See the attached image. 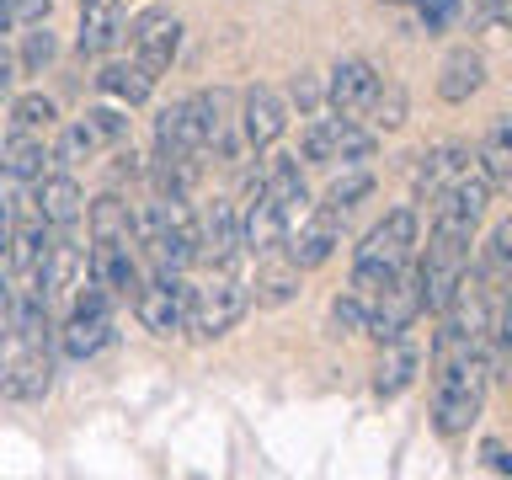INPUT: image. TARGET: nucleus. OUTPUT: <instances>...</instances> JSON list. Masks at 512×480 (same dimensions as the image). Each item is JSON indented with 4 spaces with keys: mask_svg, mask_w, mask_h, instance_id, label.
Listing matches in <instances>:
<instances>
[{
    "mask_svg": "<svg viewBox=\"0 0 512 480\" xmlns=\"http://www.w3.org/2000/svg\"><path fill=\"white\" fill-rule=\"evenodd\" d=\"M11 86H16V54L0 48V96H11Z\"/></svg>",
    "mask_w": 512,
    "mask_h": 480,
    "instance_id": "nucleus-41",
    "label": "nucleus"
},
{
    "mask_svg": "<svg viewBox=\"0 0 512 480\" xmlns=\"http://www.w3.org/2000/svg\"><path fill=\"white\" fill-rule=\"evenodd\" d=\"M16 214H22V182H11V176H0V230H11Z\"/></svg>",
    "mask_w": 512,
    "mask_h": 480,
    "instance_id": "nucleus-37",
    "label": "nucleus"
},
{
    "mask_svg": "<svg viewBox=\"0 0 512 480\" xmlns=\"http://www.w3.org/2000/svg\"><path fill=\"white\" fill-rule=\"evenodd\" d=\"M27 208H32V219L48 224V230H70V224L86 214V192H80V182L70 171H43L27 192Z\"/></svg>",
    "mask_w": 512,
    "mask_h": 480,
    "instance_id": "nucleus-13",
    "label": "nucleus"
},
{
    "mask_svg": "<svg viewBox=\"0 0 512 480\" xmlns=\"http://www.w3.org/2000/svg\"><path fill=\"white\" fill-rule=\"evenodd\" d=\"M480 464H486L491 475H512V459H507V443L502 438H486L480 443Z\"/></svg>",
    "mask_w": 512,
    "mask_h": 480,
    "instance_id": "nucleus-38",
    "label": "nucleus"
},
{
    "mask_svg": "<svg viewBox=\"0 0 512 480\" xmlns=\"http://www.w3.org/2000/svg\"><path fill=\"white\" fill-rule=\"evenodd\" d=\"M54 123H59V107L43 91H27L11 102V134H54Z\"/></svg>",
    "mask_w": 512,
    "mask_h": 480,
    "instance_id": "nucleus-30",
    "label": "nucleus"
},
{
    "mask_svg": "<svg viewBox=\"0 0 512 480\" xmlns=\"http://www.w3.org/2000/svg\"><path fill=\"white\" fill-rule=\"evenodd\" d=\"M342 123L347 118H310V128H304L299 139V155L310 160V166H336V150H342Z\"/></svg>",
    "mask_w": 512,
    "mask_h": 480,
    "instance_id": "nucleus-29",
    "label": "nucleus"
},
{
    "mask_svg": "<svg viewBox=\"0 0 512 480\" xmlns=\"http://www.w3.org/2000/svg\"><path fill=\"white\" fill-rule=\"evenodd\" d=\"M48 166H54V144H48V134H6V150H0V176L32 187Z\"/></svg>",
    "mask_w": 512,
    "mask_h": 480,
    "instance_id": "nucleus-21",
    "label": "nucleus"
},
{
    "mask_svg": "<svg viewBox=\"0 0 512 480\" xmlns=\"http://www.w3.org/2000/svg\"><path fill=\"white\" fill-rule=\"evenodd\" d=\"M123 38L134 43V64H144L150 75H166L176 64V54H182V22H176L171 11H160V6L134 16Z\"/></svg>",
    "mask_w": 512,
    "mask_h": 480,
    "instance_id": "nucleus-10",
    "label": "nucleus"
},
{
    "mask_svg": "<svg viewBox=\"0 0 512 480\" xmlns=\"http://www.w3.org/2000/svg\"><path fill=\"white\" fill-rule=\"evenodd\" d=\"M470 150L464 144H438V150H427L422 160H416V176H411V187H416V203H432L438 192L454 182V176L470 166Z\"/></svg>",
    "mask_w": 512,
    "mask_h": 480,
    "instance_id": "nucleus-22",
    "label": "nucleus"
},
{
    "mask_svg": "<svg viewBox=\"0 0 512 480\" xmlns=\"http://www.w3.org/2000/svg\"><path fill=\"white\" fill-rule=\"evenodd\" d=\"M235 224H240V251L256 256V262H262V256H278L283 240H288V214L262 192V176L246 182V198H240V208H235Z\"/></svg>",
    "mask_w": 512,
    "mask_h": 480,
    "instance_id": "nucleus-7",
    "label": "nucleus"
},
{
    "mask_svg": "<svg viewBox=\"0 0 512 480\" xmlns=\"http://www.w3.org/2000/svg\"><path fill=\"white\" fill-rule=\"evenodd\" d=\"M128 32V11L123 0H86V11H80V27H75V48L80 54H112V48L123 43Z\"/></svg>",
    "mask_w": 512,
    "mask_h": 480,
    "instance_id": "nucleus-18",
    "label": "nucleus"
},
{
    "mask_svg": "<svg viewBox=\"0 0 512 480\" xmlns=\"http://www.w3.org/2000/svg\"><path fill=\"white\" fill-rule=\"evenodd\" d=\"M374 160V134H363L358 123H342V150H336V166H363Z\"/></svg>",
    "mask_w": 512,
    "mask_h": 480,
    "instance_id": "nucleus-35",
    "label": "nucleus"
},
{
    "mask_svg": "<svg viewBox=\"0 0 512 480\" xmlns=\"http://www.w3.org/2000/svg\"><path fill=\"white\" fill-rule=\"evenodd\" d=\"M86 230H91V240H102V246H139L134 208H128L118 192H102V198L86 208Z\"/></svg>",
    "mask_w": 512,
    "mask_h": 480,
    "instance_id": "nucleus-24",
    "label": "nucleus"
},
{
    "mask_svg": "<svg viewBox=\"0 0 512 480\" xmlns=\"http://www.w3.org/2000/svg\"><path fill=\"white\" fill-rule=\"evenodd\" d=\"M155 150L160 155H203V134H198V118H192V102H171L155 112Z\"/></svg>",
    "mask_w": 512,
    "mask_h": 480,
    "instance_id": "nucleus-23",
    "label": "nucleus"
},
{
    "mask_svg": "<svg viewBox=\"0 0 512 480\" xmlns=\"http://www.w3.org/2000/svg\"><path fill=\"white\" fill-rule=\"evenodd\" d=\"M112 336H118V320H112V294H107V288H96V283H80L75 310H70V320H64V331H59L64 358L86 363L102 347H112Z\"/></svg>",
    "mask_w": 512,
    "mask_h": 480,
    "instance_id": "nucleus-4",
    "label": "nucleus"
},
{
    "mask_svg": "<svg viewBox=\"0 0 512 480\" xmlns=\"http://www.w3.org/2000/svg\"><path fill=\"white\" fill-rule=\"evenodd\" d=\"M342 214H331V208H304L299 214V224L288 230V240H283V256L294 262L299 272H315V267H326L331 256H336V246H342Z\"/></svg>",
    "mask_w": 512,
    "mask_h": 480,
    "instance_id": "nucleus-9",
    "label": "nucleus"
},
{
    "mask_svg": "<svg viewBox=\"0 0 512 480\" xmlns=\"http://www.w3.org/2000/svg\"><path fill=\"white\" fill-rule=\"evenodd\" d=\"M240 224H235V203H224V198H214L198 214V262H208L214 272H235V262H240Z\"/></svg>",
    "mask_w": 512,
    "mask_h": 480,
    "instance_id": "nucleus-14",
    "label": "nucleus"
},
{
    "mask_svg": "<svg viewBox=\"0 0 512 480\" xmlns=\"http://www.w3.org/2000/svg\"><path fill=\"white\" fill-rule=\"evenodd\" d=\"M155 80H160V75H150L144 64L128 59V64H107V70L96 75V86H102L112 102H123V107H144V102L155 96Z\"/></svg>",
    "mask_w": 512,
    "mask_h": 480,
    "instance_id": "nucleus-26",
    "label": "nucleus"
},
{
    "mask_svg": "<svg viewBox=\"0 0 512 480\" xmlns=\"http://www.w3.org/2000/svg\"><path fill=\"white\" fill-rule=\"evenodd\" d=\"M118 144H128V112H118V107H91L86 118H80L70 134L59 139L54 160H59V166H80L86 155L118 150Z\"/></svg>",
    "mask_w": 512,
    "mask_h": 480,
    "instance_id": "nucleus-11",
    "label": "nucleus"
},
{
    "mask_svg": "<svg viewBox=\"0 0 512 480\" xmlns=\"http://www.w3.org/2000/svg\"><path fill=\"white\" fill-rule=\"evenodd\" d=\"M240 134H246V150H272L288 134V102L272 86H251L240 96Z\"/></svg>",
    "mask_w": 512,
    "mask_h": 480,
    "instance_id": "nucleus-15",
    "label": "nucleus"
},
{
    "mask_svg": "<svg viewBox=\"0 0 512 480\" xmlns=\"http://www.w3.org/2000/svg\"><path fill=\"white\" fill-rule=\"evenodd\" d=\"M347 176H336V182L326 187V203H320V208H331V214H352V208H358L363 198H368V192H374V176H368L363 166H342Z\"/></svg>",
    "mask_w": 512,
    "mask_h": 480,
    "instance_id": "nucleus-31",
    "label": "nucleus"
},
{
    "mask_svg": "<svg viewBox=\"0 0 512 480\" xmlns=\"http://www.w3.org/2000/svg\"><path fill=\"white\" fill-rule=\"evenodd\" d=\"M187 299H192V288L182 283V272H155L150 283L139 278L134 288V315L150 336H176V331H187Z\"/></svg>",
    "mask_w": 512,
    "mask_h": 480,
    "instance_id": "nucleus-8",
    "label": "nucleus"
},
{
    "mask_svg": "<svg viewBox=\"0 0 512 480\" xmlns=\"http://www.w3.org/2000/svg\"><path fill=\"white\" fill-rule=\"evenodd\" d=\"M86 283V246H75L70 230L64 235H48V251H43V267H38V294L54 304L59 294Z\"/></svg>",
    "mask_w": 512,
    "mask_h": 480,
    "instance_id": "nucleus-16",
    "label": "nucleus"
},
{
    "mask_svg": "<svg viewBox=\"0 0 512 480\" xmlns=\"http://www.w3.org/2000/svg\"><path fill=\"white\" fill-rule=\"evenodd\" d=\"M416 246H422V219H416V208L411 203L390 208V214L363 235V246L352 251V294H363V299L379 294V288L416 256Z\"/></svg>",
    "mask_w": 512,
    "mask_h": 480,
    "instance_id": "nucleus-2",
    "label": "nucleus"
},
{
    "mask_svg": "<svg viewBox=\"0 0 512 480\" xmlns=\"http://www.w3.org/2000/svg\"><path fill=\"white\" fill-rule=\"evenodd\" d=\"M502 379L491 363V347H459V352H432V427L438 438H464L480 411H486V390Z\"/></svg>",
    "mask_w": 512,
    "mask_h": 480,
    "instance_id": "nucleus-1",
    "label": "nucleus"
},
{
    "mask_svg": "<svg viewBox=\"0 0 512 480\" xmlns=\"http://www.w3.org/2000/svg\"><path fill=\"white\" fill-rule=\"evenodd\" d=\"M368 118H374L379 128H400V123H406V91H400V86H379Z\"/></svg>",
    "mask_w": 512,
    "mask_h": 480,
    "instance_id": "nucleus-34",
    "label": "nucleus"
},
{
    "mask_svg": "<svg viewBox=\"0 0 512 480\" xmlns=\"http://www.w3.org/2000/svg\"><path fill=\"white\" fill-rule=\"evenodd\" d=\"M379 363H374V395L379 400H395L400 390H411L416 374H422V347L406 342V336H390V342H379Z\"/></svg>",
    "mask_w": 512,
    "mask_h": 480,
    "instance_id": "nucleus-19",
    "label": "nucleus"
},
{
    "mask_svg": "<svg viewBox=\"0 0 512 480\" xmlns=\"http://www.w3.org/2000/svg\"><path fill=\"white\" fill-rule=\"evenodd\" d=\"M331 331H342V336L368 331V299L352 294V288H347L342 299H331Z\"/></svg>",
    "mask_w": 512,
    "mask_h": 480,
    "instance_id": "nucleus-33",
    "label": "nucleus"
},
{
    "mask_svg": "<svg viewBox=\"0 0 512 480\" xmlns=\"http://www.w3.org/2000/svg\"><path fill=\"white\" fill-rule=\"evenodd\" d=\"M6 16H11V27L48 22V0H6Z\"/></svg>",
    "mask_w": 512,
    "mask_h": 480,
    "instance_id": "nucleus-36",
    "label": "nucleus"
},
{
    "mask_svg": "<svg viewBox=\"0 0 512 480\" xmlns=\"http://www.w3.org/2000/svg\"><path fill=\"white\" fill-rule=\"evenodd\" d=\"M144 171H150V166L139 160V150H134V144H128V150L118 144V166H112V182H123V176H128V182H139Z\"/></svg>",
    "mask_w": 512,
    "mask_h": 480,
    "instance_id": "nucleus-39",
    "label": "nucleus"
},
{
    "mask_svg": "<svg viewBox=\"0 0 512 480\" xmlns=\"http://www.w3.org/2000/svg\"><path fill=\"white\" fill-rule=\"evenodd\" d=\"M262 192L288 214V230L299 224V214L310 208V187H304V171H299V155H272L267 171H262Z\"/></svg>",
    "mask_w": 512,
    "mask_h": 480,
    "instance_id": "nucleus-20",
    "label": "nucleus"
},
{
    "mask_svg": "<svg viewBox=\"0 0 512 480\" xmlns=\"http://www.w3.org/2000/svg\"><path fill=\"white\" fill-rule=\"evenodd\" d=\"M294 299H299V267L262 256V272H256V304H262V310H283V304H294Z\"/></svg>",
    "mask_w": 512,
    "mask_h": 480,
    "instance_id": "nucleus-27",
    "label": "nucleus"
},
{
    "mask_svg": "<svg viewBox=\"0 0 512 480\" xmlns=\"http://www.w3.org/2000/svg\"><path fill=\"white\" fill-rule=\"evenodd\" d=\"M86 283L107 288L112 299H128L139 288L134 246H102V240H91V246H86Z\"/></svg>",
    "mask_w": 512,
    "mask_h": 480,
    "instance_id": "nucleus-17",
    "label": "nucleus"
},
{
    "mask_svg": "<svg viewBox=\"0 0 512 480\" xmlns=\"http://www.w3.org/2000/svg\"><path fill=\"white\" fill-rule=\"evenodd\" d=\"M475 6H486V11H491V22L502 16V0H475Z\"/></svg>",
    "mask_w": 512,
    "mask_h": 480,
    "instance_id": "nucleus-42",
    "label": "nucleus"
},
{
    "mask_svg": "<svg viewBox=\"0 0 512 480\" xmlns=\"http://www.w3.org/2000/svg\"><path fill=\"white\" fill-rule=\"evenodd\" d=\"M480 176L491 187H512V118H491V134L480 144Z\"/></svg>",
    "mask_w": 512,
    "mask_h": 480,
    "instance_id": "nucleus-28",
    "label": "nucleus"
},
{
    "mask_svg": "<svg viewBox=\"0 0 512 480\" xmlns=\"http://www.w3.org/2000/svg\"><path fill=\"white\" fill-rule=\"evenodd\" d=\"M6 342H0V395L6 400H32L48 395V384H54V363H48V342H27V336L16 331H0Z\"/></svg>",
    "mask_w": 512,
    "mask_h": 480,
    "instance_id": "nucleus-5",
    "label": "nucleus"
},
{
    "mask_svg": "<svg viewBox=\"0 0 512 480\" xmlns=\"http://www.w3.org/2000/svg\"><path fill=\"white\" fill-rule=\"evenodd\" d=\"M486 86V59L475 48H448L443 70H438V96L443 102H470V96Z\"/></svg>",
    "mask_w": 512,
    "mask_h": 480,
    "instance_id": "nucleus-25",
    "label": "nucleus"
},
{
    "mask_svg": "<svg viewBox=\"0 0 512 480\" xmlns=\"http://www.w3.org/2000/svg\"><path fill=\"white\" fill-rule=\"evenodd\" d=\"M288 96L299 102V112H315V107H320V80H315V75H299V80H294V91H288Z\"/></svg>",
    "mask_w": 512,
    "mask_h": 480,
    "instance_id": "nucleus-40",
    "label": "nucleus"
},
{
    "mask_svg": "<svg viewBox=\"0 0 512 480\" xmlns=\"http://www.w3.org/2000/svg\"><path fill=\"white\" fill-rule=\"evenodd\" d=\"M368 299H374L368 304V336H374V342L406 336L416 326V315H422V278H416V267L406 262L379 294H368Z\"/></svg>",
    "mask_w": 512,
    "mask_h": 480,
    "instance_id": "nucleus-6",
    "label": "nucleus"
},
{
    "mask_svg": "<svg viewBox=\"0 0 512 480\" xmlns=\"http://www.w3.org/2000/svg\"><path fill=\"white\" fill-rule=\"evenodd\" d=\"M6 235H11V230H0V256H6Z\"/></svg>",
    "mask_w": 512,
    "mask_h": 480,
    "instance_id": "nucleus-44",
    "label": "nucleus"
},
{
    "mask_svg": "<svg viewBox=\"0 0 512 480\" xmlns=\"http://www.w3.org/2000/svg\"><path fill=\"white\" fill-rule=\"evenodd\" d=\"M6 288H11V278H6V272H0V299H6Z\"/></svg>",
    "mask_w": 512,
    "mask_h": 480,
    "instance_id": "nucleus-43",
    "label": "nucleus"
},
{
    "mask_svg": "<svg viewBox=\"0 0 512 480\" xmlns=\"http://www.w3.org/2000/svg\"><path fill=\"white\" fill-rule=\"evenodd\" d=\"M379 70L368 59H342L331 70V80H326V102H331V112L336 118H347V123H363L368 118V107H374V96H379Z\"/></svg>",
    "mask_w": 512,
    "mask_h": 480,
    "instance_id": "nucleus-12",
    "label": "nucleus"
},
{
    "mask_svg": "<svg viewBox=\"0 0 512 480\" xmlns=\"http://www.w3.org/2000/svg\"><path fill=\"white\" fill-rule=\"evenodd\" d=\"M54 54H59V38L48 32V22H32V32L22 38V64L32 75H43L48 64H54Z\"/></svg>",
    "mask_w": 512,
    "mask_h": 480,
    "instance_id": "nucleus-32",
    "label": "nucleus"
},
{
    "mask_svg": "<svg viewBox=\"0 0 512 480\" xmlns=\"http://www.w3.org/2000/svg\"><path fill=\"white\" fill-rule=\"evenodd\" d=\"M251 310V294L246 283L235 278V272H214L203 288H192L187 299V331L198 336V342H219V336H230L240 320Z\"/></svg>",
    "mask_w": 512,
    "mask_h": 480,
    "instance_id": "nucleus-3",
    "label": "nucleus"
}]
</instances>
